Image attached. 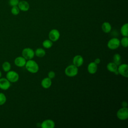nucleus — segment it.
<instances>
[{
	"instance_id": "f257e3e1",
	"label": "nucleus",
	"mask_w": 128,
	"mask_h": 128,
	"mask_svg": "<svg viewBox=\"0 0 128 128\" xmlns=\"http://www.w3.org/2000/svg\"><path fill=\"white\" fill-rule=\"evenodd\" d=\"M25 67L28 72L32 74L36 73L39 70V66L38 63L32 59L27 60Z\"/></svg>"
},
{
	"instance_id": "f03ea898",
	"label": "nucleus",
	"mask_w": 128,
	"mask_h": 128,
	"mask_svg": "<svg viewBox=\"0 0 128 128\" xmlns=\"http://www.w3.org/2000/svg\"><path fill=\"white\" fill-rule=\"evenodd\" d=\"M78 68L74 64H70L66 67L64 73L68 77H74L78 74Z\"/></svg>"
},
{
	"instance_id": "7ed1b4c3",
	"label": "nucleus",
	"mask_w": 128,
	"mask_h": 128,
	"mask_svg": "<svg viewBox=\"0 0 128 128\" xmlns=\"http://www.w3.org/2000/svg\"><path fill=\"white\" fill-rule=\"evenodd\" d=\"M22 55L26 60H32L34 56V51L30 48H26L22 50Z\"/></svg>"
},
{
	"instance_id": "20e7f679",
	"label": "nucleus",
	"mask_w": 128,
	"mask_h": 128,
	"mask_svg": "<svg viewBox=\"0 0 128 128\" xmlns=\"http://www.w3.org/2000/svg\"><path fill=\"white\" fill-rule=\"evenodd\" d=\"M118 118L122 120H126L128 118V108L127 107H122L120 108L117 112Z\"/></svg>"
},
{
	"instance_id": "39448f33",
	"label": "nucleus",
	"mask_w": 128,
	"mask_h": 128,
	"mask_svg": "<svg viewBox=\"0 0 128 128\" xmlns=\"http://www.w3.org/2000/svg\"><path fill=\"white\" fill-rule=\"evenodd\" d=\"M120 46V40L116 38H110L108 42L107 46L110 50H114L117 49Z\"/></svg>"
},
{
	"instance_id": "423d86ee",
	"label": "nucleus",
	"mask_w": 128,
	"mask_h": 128,
	"mask_svg": "<svg viewBox=\"0 0 128 128\" xmlns=\"http://www.w3.org/2000/svg\"><path fill=\"white\" fill-rule=\"evenodd\" d=\"M6 78L10 82H16L19 79V75L17 72L14 70H9L6 72Z\"/></svg>"
},
{
	"instance_id": "0eeeda50",
	"label": "nucleus",
	"mask_w": 128,
	"mask_h": 128,
	"mask_svg": "<svg viewBox=\"0 0 128 128\" xmlns=\"http://www.w3.org/2000/svg\"><path fill=\"white\" fill-rule=\"evenodd\" d=\"M118 74L125 78L128 77V66L126 64H120L118 66Z\"/></svg>"
},
{
	"instance_id": "6e6552de",
	"label": "nucleus",
	"mask_w": 128,
	"mask_h": 128,
	"mask_svg": "<svg viewBox=\"0 0 128 128\" xmlns=\"http://www.w3.org/2000/svg\"><path fill=\"white\" fill-rule=\"evenodd\" d=\"M60 32L56 29H52L50 30L48 33L49 40H50L52 42L57 41L60 38Z\"/></svg>"
},
{
	"instance_id": "1a4fd4ad",
	"label": "nucleus",
	"mask_w": 128,
	"mask_h": 128,
	"mask_svg": "<svg viewBox=\"0 0 128 128\" xmlns=\"http://www.w3.org/2000/svg\"><path fill=\"white\" fill-rule=\"evenodd\" d=\"M10 86V82L6 78H0V88L6 90H8Z\"/></svg>"
},
{
	"instance_id": "9d476101",
	"label": "nucleus",
	"mask_w": 128,
	"mask_h": 128,
	"mask_svg": "<svg viewBox=\"0 0 128 128\" xmlns=\"http://www.w3.org/2000/svg\"><path fill=\"white\" fill-rule=\"evenodd\" d=\"M84 60L83 57L80 54H78L75 56L72 60L73 64L76 66L80 67L82 65L84 64Z\"/></svg>"
},
{
	"instance_id": "9b49d317",
	"label": "nucleus",
	"mask_w": 128,
	"mask_h": 128,
	"mask_svg": "<svg viewBox=\"0 0 128 128\" xmlns=\"http://www.w3.org/2000/svg\"><path fill=\"white\" fill-rule=\"evenodd\" d=\"M55 126V123L54 121L50 119H47L44 120L40 125L42 128H54Z\"/></svg>"
},
{
	"instance_id": "f8f14e48",
	"label": "nucleus",
	"mask_w": 128,
	"mask_h": 128,
	"mask_svg": "<svg viewBox=\"0 0 128 128\" xmlns=\"http://www.w3.org/2000/svg\"><path fill=\"white\" fill-rule=\"evenodd\" d=\"M26 62V60L22 56H18L14 60L15 65L18 67H23L25 66Z\"/></svg>"
},
{
	"instance_id": "ddd939ff",
	"label": "nucleus",
	"mask_w": 128,
	"mask_h": 128,
	"mask_svg": "<svg viewBox=\"0 0 128 128\" xmlns=\"http://www.w3.org/2000/svg\"><path fill=\"white\" fill-rule=\"evenodd\" d=\"M118 66L114 62H110L107 64L106 68L109 72H113L117 75L118 74Z\"/></svg>"
},
{
	"instance_id": "4468645a",
	"label": "nucleus",
	"mask_w": 128,
	"mask_h": 128,
	"mask_svg": "<svg viewBox=\"0 0 128 128\" xmlns=\"http://www.w3.org/2000/svg\"><path fill=\"white\" fill-rule=\"evenodd\" d=\"M18 6L20 10L23 12L28 11L30 8L29 4L25 0H21L19 2Z\"/></svg>"
},
{
	"instance_id": "2eb2a0df",
	"label": "nucleus",
	"mask_w": 128,
	"mask_h": 128,
	"mask_svg": "<svg viewBox=\"0 0 128 128\" xmlns=\"http://www.w3.org/2000/svg\"><path fill=\"white\" fill-rule=\"evenodd\" d=\"M87 70L90 74H94L98 70V64H96L94 62H90L88 66Z\"/></svg>"
},
{
	"instance_id": "dca6fc26",
	"label": "nucleus",
	"mask_w": 128,
	"mask_h": 128,
	"mask_svg": "<svg viewBox=\"0 0 128 128\" xmlns=\"http://www.w3.org/2000/svg\"><path fill=\"white\" fill-rule=\"evenodd\" d=\"M52 79H50L48 77H46L43 78L41 82V85L42 87L46 89H47L50 87V86H52Z\"/></svg>"
},
{
	"instance_id": "f3484780",
	"label": "nucleus",
	"mask_w": 128,
	"mask_h": 128,
	"mask_svg": "<svg viewBox=\"0 0 128 128\" xmlns=\"http://www.w3.org/2000/svg\"><path fill=\"white\" fill-rule=\"evenodd\" d=\"M102 29L105 33H109L112 30V26L108 22H104L102 26Z\"/></svg>"
},
{
	"instance_id": "a211bd4d",
	"label": "nucleus",
	"mask_w": 128,
	"mask_h": 128,
	"mask_svg": "<svg viewBox=\"0 0 128 128\" xmlns=\"http://www.w3.org/2000/svg\"><path fill=\"white\" fill-rule=\"evenodd\" d=\"M120 33L123 36H128V24H124L120 28Z\"/></svg>"
},
{
	"instance_id": "6ab92c4d",
	"label": "nucleus",
	"mask_w": 128,
	"mask_h": 128,
	"mask_svg": "<svg viewBox=\"0 0 128 128\" xmlns=\"http://www.w3.org/2000/svg\"><path fill=\"white\" fill-rule=\"evenodd\" d=\"M46 54V52L45 50L41 48H38L35 51H34V55H36V56L38 58H42L44 57Z\"/></svg>"
},
{
	"instance_id": "aec40b11",
	"label": "nucleus",
	"mask_w": 128,
	"mask_h": 128,
	"mask_svg": "<svg viewBox=\"0 0 128 128\" xmlns=\"http://www.w3.org/2000/svg\"><path fill=\"white\" fill-rule=\"evenodd\" d=\"M113 62L118 66L121 64V56L119 54H116L114 55Z\"/></svg>"
},
{
	"instance_id": "412c9836",
	"label": "nucleus",
	"mask_w": 128,
	"mask_h": 128,
	"mask_svg": "<svg viewBox=\"0 0 128 128\" xmlns=\"http://www.w3.org/2000/svg\"><path fill=\"white\" fill-rule=\"evenodd\" d=\"M2 68L4 72H8L11 69V64L8 62H4L2 64Z\"/></svg>"
},
{
	"instance_id": "4be33fe9",
	"label": "nucleus",
	"mask_w": 128,
	"mask_h": 128,
	"mask_svg": "<svg viewBox=\"0 0 128 128\" xmlns=\"http://www.w3.org/2000/svg\"><path fill=\"white\" fill-rule=\"evenodd\" d=\"M42 46L46 48H50L52 46V42L50 40H46L42 42Z\"/></svg>"
},
{
	"instance_id": "5701e85b",
	"label": "nucleus",
	"mask_w": 128,
	"mask_h": 128,
	"mask_svg": "<svg viewBox=\"0 0 128 128\" xmlns=\"http://www.w3.org/2000/svg\"><path fill=\"white\" fill-rule=\"evenodd\" d=\"M120 44L124 48H127L128 46V36H123L120 40Z\"/></svg>"
},
{
	"instance_id": "b1692460",
	"label": "nucleus",
	"mask_w": 128,
	"mask_h": 128,
	"mask_svg": "<svg viewBox=\"0 0 128 128\" xmlns=\"http://www.w3.org/2000/svg\"><path fill=\"white\" fill-rule=\"evenodd\" d=\"M6 101V95L2 92H0V106H2L5 104Z\"/></svg>"
},
{
	"instance_id": "393cba45",
	"label": "nucleus",
	"mask_w": 128,
	"mask_h": 128,
	"mask_svg": "<svg viewBox=\"0 0 128 128\" xmlns=\"http://www.w3.org/2000/svg\"><path fill=\"white\" fill-rule=\"evenodd\" d=\"M20 9L18 6H12V8L11 9V12L13 15L16 16L18 15L20 12Z\"/></svg>"
},
{
	"instance_id": "a878e982",
	"label": "nucleus",
	"mask_w": 128,
	"mask_h": 128,
	"mask_svg": "<svg viewBox=\"0 0 128 128\" xmlns=\"http://www.w3.org/2000/svg\"><path fill=\"white\" fill-rule=\"evenodd\" d=\"M19 0H9L8 4L10 6H16L18 5V4L19 2Z\"/></svg>"
},
{
	"instance_id": "bb28decb",
	"label": "nucleus",
	"mask_w": 128,
	"mask_h": 128,
	"mask_svg": "<svg viewBox=\"0 0 128 128\" xmlns=\"http://www.w3.org/2000/svg\"><path fill=\"white\" fill-rule=\"evenodd\" d=\"M56 74L54 71H50L48 73V77L50 79H52L55 77Z\"/></svg>"
},
{
	"instance_id": "cd10ccee",
	"label": "nucleus",
	"mask_w": 128,
	"mask_h": 128,
	"mask_svg": "<svg viewBox=\"0 0 128 128\" xmlns=\"http://www.w3.org/2000/svg\"><path fill=\"white\" fill-rule=\"evenodd\" d=\"M94 62L96 64H99L100 63V58H96L94 60Z\"/></svg>"
},
{
	"instance_id": "c85d7f7f",
	"label": "nucleus",
	"mask_w": 128,
	"mask_h": 128,
	"mask_svg": "<svg viewBox=\"0 0 128 128\" xmlns=\"http://www.w3.org/2000/svg\"><path fill=\"white\" fill-rule=\"evenodd\" d=\"M122 107H127L128 106V103L126 101H123L122 103Z\"/></svg>"
},
{
	"instance_id": "c756f323",
	"label": "nucleus",
	"mask_w": 128,
	"mask_h": 128,
	"mask_svg": "<svg viewBox=\"0 0 128 128\" xmlns=\"http://www.w3.org/2000/svg\"><path fill=\"white\" fill-rule=\"evenodd\" d=\"M2 73L1 71L0 70V78H2Z\"/></svg>"
}]
</instances>
